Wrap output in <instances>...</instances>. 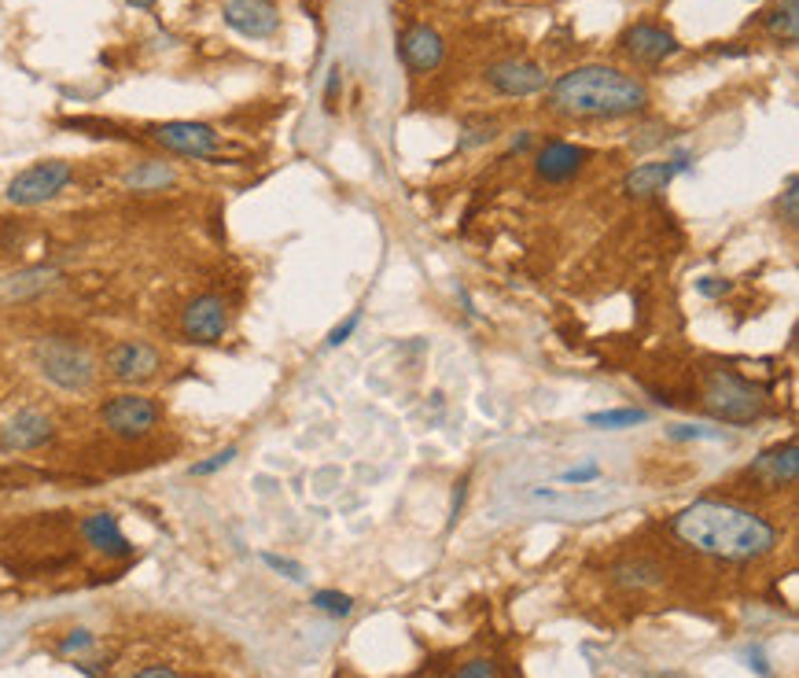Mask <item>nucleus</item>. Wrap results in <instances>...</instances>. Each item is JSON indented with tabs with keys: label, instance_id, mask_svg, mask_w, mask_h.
<instances>
[{
	"label": "nucleus",
	"instance_id": "f257e3e1",
	"mask_svg": "<svg viewBox=\"0 0 799 678\" xmlns=\"http://www.w3.org/2000/svg\"><path fill=\"white\" fill-rule=\"evenodd\" d=\"M675 535L693 546L697 554H707L715 560H744L766 557L777 546V528L759 512L734 506V501H693L675 517Z\"/></svg>",
	"mask_w": 799,
	"mask_h": 678
},
{
	"label": "nucleus",
	"instance_id": "f03ea898",
	"mask_svg": "<svg viewBox=\"0 0 799 678\" xmlns=\"http://www.w3.org/2000/svg\"><path fill=\"white\" fill-rule=\"evenodd\" d=\"M549 108L564 119H630L649 108V85L608 63H586L549 85Z\"/></svg>",
	"mask_w": 799,
	"mask_h": 678
},
{
	"label": "nucleus",
	"instance_id": "7ed1b4c3",
	"mask_svg": "<svg viewBox=\"0 0 799 678\" xmlns=\"http://www.w3.org/2000/svg\"><path fill=\"white\" fill-rule=\"evenodd\" d=\"M31 362L45 384L66 395H85L100 376V358L93 354V347L63 332L37 336L31 343Z\"/></svg>",
	"mask_w": 799,
	"mask_h": 678
},
{
	"label": "nucleus",
	"instance_id": "20e7f679",
	"mask_svg": "<svg viewBox=\"0 0 799 678\" xmlns=\"http://www.w3.org/2000/svg\"><path fill=\"white\" fill-rule=\"evenodd\" d=\"M704 399H707V410L726 424H752L766 410L763 387L737 376L734 370H711L704 384Z\"/></svg>",
	"mask_w": 799,
	"mask_h": 678
},
{
	"label": "nucleus",
	"instance_id": "39448f33",
	"mask_svg": "<svg viewBox=\"0 0 799 678\" xmlns=\"http://www.w3.org/2000/svg\"><path fill=\"white\" fill-rule=\"evenodd\" d=\"M159 421H162L159 402L141 391L111 395V399L100 405V424L122 443H136V439H144V435H152L159 428Z\"/></svg>",
	"mask_w": 799,
	"mask_h": 678
},
{
	"label": "nucleus",
	"instance_id": "423d86ee",
	"mask_svg": "<svg viewBox=\"0 0 799 678\" xmlns=\"http://www.w3.org/2000/svg\"><path fill=\"white\" fill-rule=\"evenodd\" d=\"M74 181V167L66 159H45L34 167L19 170L4 189V199L12 207H41V203L56 199L60 192Z\"/></svg>",
	"mask_w": 799,
	"mask_h": 678
},
{
	"label": "nucleus",
	"instance_id": "0eeeda50",
	"mask_svg": "<svg viewBox=\"0 0 799 678\" xmlns=\"http://www.w3.org/2000/svg\"><path fill=\"white\" fill-rule=\"evenodd\" d=\"M104 373L107 380L125 384V387H141L152 384L162 373V351L148 339H119V343L107 347L104 354Z\"/></svg>",
	"mask_w": 799,
	"mask_h": 678
},
{
	"label": "nucleus",
	"instance_id": "6e6552de",
	"mask_svg": "<svg viewBox=\"0 0 799 678\" xmlns=\"http://www.w3.org/2000/svg\"><path fill=\"white\" fill-rule=\"evenodd\" d=\"M148 137L170 155H184V159H214L221 152V133L207 122H192V119L155 122L148 125Z\"/></svg>",
	"mask_w": 799,
	"mask_h": 678
},
{
	"label": "nucleus",
	"instance_id": "1a4fd4ad",
	"mask_svg": "<svg viewBox=\"0 0 799 678\" xmlns=\"http://www.w3.org/2000/svg\"><path fill=\"white\" fill-rule=\"evenodd\" d=\"M229 332V303L214 292H203L189 299L181 310V336L196 347H214L221 343Z\"/></svg>",
	"mask_w": 799,
	"mask_h": 678
},
{
	"label": "nucleus",
	"instance_id": "9d476101",
	"mask_svg": "<svg viewBox=\"0 0 799 678\" xmlns=\"http://www.w3.org/2000/svg\"><path fill=\"white\" fill-rule=\"evenodd\" d=\"M56 439V421L37 405H23L0 424V450L8 453H34Z\"/></svg>",
	"mask_w": 799,
	"mask_h": 678
},
{
	"label": "nucleus",
	"instance_id": "9b49d317",
	"mask_svg": "<svg viewBox=\"0 0 799 678\" xmlns=\"http://www.w3.org/2000/svg\"><path fill=\"white\" fill-rule=\"evenodd\" d=\"M483 82L498 96H538L549 89V71L538 60H498L483 71Z\"/></svg>",
	"mask_w": 799,
	"mask_h": 678
},
{
	"label": "nucleus",
	"instance_id": "f8f14e48",
	"mask_svg": "<svg viewBox=\"0 0 799 678\" xmlns=\"http://www.w3.org/2000/svg\"><path fill=\"white\" fill-rule=\"evenodd\" d=\"M693 170V152H675V155H667V159H659V162H641V167H633L627 173V181H622V192L633 199H649V196H659L670 181L678 178V173H689Z\"/></svg>",
	"mask_w": 799,
	"mask_h": 678
},
{
	"label": "nucleus",
	"instance_id": "ddd939ff",
	"mask_svg": "<svg viewBox=\"0 0 799 678\" xmlns=\"http://www.w3.org/2000/svg\"><path fill=\"white\" fill-rule=\"evenodd\" d=\"M619 48L633 63H645V66H659V63H667L670 56L681 52L678 37L670 34L667 26H656V23H633L630 31H622Z\"/></svg>",
	"mask_w": 799,
	"mask_h": 678
},
{
	"label": "nucleus",
	"instance_id": "4468645a",
	"mask_svg": "<svg viewBox=\"0 0 799 678\" xmlns=\"http://www.w3.org/2000/svg\"><path fill=\"white\" fill-rule=\"evenodd\" d=\"M221 19L232 34L251 37V41H266L280 31V12L273 0H226Z\"/></svg>",
	"mask_w": 799,
	"mask_h": 678
},
{
	"label": "nucleus",
	"instance_id": "2eb2a0df",
	"mask_svg": "<svg viewBox=\"0 0 799 678\" xmlns=\"http://www.w3.org/2000/svg\"><path fill=\"white\" fill-rule=\"evenodd\" d=\"M398 52H402V63L413 74H432L435 66L446 60V41H443V34H438L435 26L416 23V26H409V31L402 34Z\"/></svg>",
	"mask_w": 799,
	"mask_h": 678
},
{
	"label": "nucleus",
	"instance_id": "dca6fc26",
	"mask_svg": "<svg viewBox=\"0 0 799 678\" xmlns=\"http://www.w3.org/2000/svg\"><path fill=\"white\" fill-rule=\"evenodd\" d=\"M586 162H590V148L571 144V141H549L538 155H534V170H538V178L549 181V185L571 181Z\"/></svg>",
	"mask_w": 799,
	"mask_h": 678
},
{
	"label": "nucleus",
	"instance_id": "f3484780",
	"mask_svg": "<svg viewBox=\"0 0 799 678\" xmlns=\"http://www.w3.org/2000/svg\"><path fill=\"white\" fill-rule=\"evenodd\" d=\"M748 472H752L759 483H766V487H792L796 476H799V447H796V439L777 443V447L763 450L752 461V469H748Z\"/></svg>",
	"mask_w": 799,
	"mask_h": 678
},
{
	"label": "nucleus",
	"instance_id": "a211bd4d",
	"mask_svg": "<svg viewBox=\"0 0 799 678\" xmlns=\"http://www.w3.org/2000/svg\"><path fill=\"white\" fill-rule=\"evenodd\" d=\"M82 538L89 542L96 554L111 557V560H122L133 554L130 538L122 535L119 520L111 517V512H89V517L82 520Z\"/></svg>",
	"mask_w": 799,
	"mask_h": 678
},
{
	"label": "nucleus",
	"instance_id": "6ab92c4d",
	"mask_svg": "<svg viewBox=\"0 0 799 678\" xmlns=\"http://www.w3.org/2000/svg\"><path fill=\"white\" fill-rule=\"evenodd\" d=\"M60 280V269L52 266H34V269H19V274L0 280V299L4 303H23V299L41 295L45 288H52Z\"/></svg>",
	"mask_w": 799,
	"mask_h": 678
},
{
	"label": "nucleus",
	"instance_id": "aec40b11",
	"mask_svg": "<svg viewBox=\"0 0 799 678\" xmlns=\"http://www.w3.org/2000/svg\"><path fill=\"white\" fill-rule=\"evenodd\" d=\"M122 181H125V189H133V192H162V189L178 185V170L162 159H144V162H136Z\"/></svg>",
	"mask_w": 799,
	"mask_h": 678
},
{
	"label": "nucleus",
	"instance_id": "412c9836",
	"mask_svg": "<svg viewBox=\"0 0 799 678\" xmlns=\"http://www.w3.org/2000/svg\"><path fill=\"white\" fill-rule=\"evenodd\" d=\"M763 26L770 37H777V41L796 45L799 41V0H777V4L763 15Z\"/></svg>",
	"mask_w": 799,
	"mask_h": 678
},
{
	"label": "nucleus",
	"instance_id": "4be33fe9",
	"mask_svg": "<svg viewBox=\"0 0 799 678\" xmlns=\"http://www.w3.org/2000/svg\"><path fill=\"white\" fill-rule=\"evenodd\" d=\"M616 583L622 586H656L659 579H664V568L656 565V560H645V557H638V560H622V565H616Z\"/></svg>",
	"mask_w": 799,
	"mask_h": 678
},
{
	"label": "nucleus",
	"instance_id": "5701e85b",
	"mask_svg": "<svg viewBox=\"0 0 799 678\" xmlns=\"http://www.w3.org/2000/svg\"><path fill=\"white\" fill-rule=\"evenodd\" d=\"M645 421H649V413L633 410V405H627V410H604V413H590L586 416V424H593V428H604V432L633 428V424H645Z\"/></svg>",
	"mask_w": 799,
	"mask_h": 678
},
{
	"label": "nucleus",
	"instance_id": "b1692460",
	"mask_svg": "<svg viewBox=\"0 0 799 678\" xmlns=\"http://www.w3.org/2000/svg\"><path fill=\"white\" fill-rule=\"evenodd\" d=\"M310 605H314L317 613L336 616V619H343V616L354 613V597H350V594H339V590H317V594L310 597Z\"/></svg>",
	"mask_w": 799,
	"mask_h": 678
},
{
	"label": "nucleus",
	"instance_id": "393cba45",
	"mask_svg": "<svg viewBox=\"0 0 799 678\" xmlns=\"http://www.w3.org/2000/svg\"><path fill=\"white\" fill-rule=\"evenodd\" d=\"M498 141V122L494 119H480V122H468L464 133H461V148H480V144H491Z\"/></svg>",
	"mask_w": 799,
	"mask_h": 678
},
{
	"label": "nucleus",
	"instance_id": "a878e982",
	"mask_svg": "<svg viewBox=\"0 0 799 678\" xmlns=\"http://www.w3.org/2000/svg\"><path fill=\"white\" fill-rule=\"evenodd\" d=\"M777 210H782L788 229L799 226V178L796 173H788L785 178V192H782V199H777Z\"/></svg>",
	"mask_w": 799,
	"mask_h": 678
},
{
	"label": "nucleus",
	"instance_id": "bb28decb",
	"mask_svg": "<svg viewBox=\"0 0 799 678\" xmlns=\"http://www.w3.org/2000/svg\"><path fill=\"white\" fill-rule=\"evenodd\" d=\"M237 461V447H226V450H218V453H210L207 461H196L192 464V476H214V472H221V469H229V464Z\"/></svg>",
	"mask_w": 799,
	"mask_h": 678
},
{
	"label": "nucleus",
	"instance_id": "cd10ccee",
	"mask_svg": "<svg viewBox=\"0 0 799 678\" xmlns=\"http://www.w3.org/2000/svg\"><path fill=\"white\" fill-rule=\"evenodd\" d=\"M262 560L273 568V571H280L285 579H291V583H302L306 579V568L299 565V560H288V557H277V554H262Z\"/></svg>",
	"mask_w": 799,
	"mask_h": 678
},
{
	"label": "nucleus",
	"instance_id": "c85d7f7f",
	"mask_svg": "<svg viewBox=\"0 0 799 678\" xmlns=\"http://www.w3.org/2000/svg\"><path fill=\"white\" fill-rule=\"evenodd\" d=\"M339 93H343V66L332 63V71H328V82H325V111L328 114L339 111Z\"/></svg>",
	"mask_w": 799,
	"mask_h": 678
},
{
	"label": "nucleus",
	"instance_id": "c756f323",
	"mask_svg": "<svg viewBox=\"0 0 799 678\" xmlns=\"http://www.w3.org/2000/svg\"><path fill=\"white\" fill-rule=\"evenodd\" d=\"M560 480H564V483H593V480H601V464H597V461L574 464V469L560 472Z\"/></svg>",
	"mask_w": 799,
	"mask_h": 678
},
{
	"label": "nucleus",
	"instance_id": "7c9ffc66",
	"mask_svg": "<svg viewBox=\"0 0 799 678\" xmlns=\"http://www.w3.org/2000/svg\"><path fill=\"white\" fill-rule=\"evenodd\" d=\"M93 645H96L93 631H71L60 642V653H66V656H71V653H85V649H93Z\"/></svg>",
	"mask_w": 799,
	"mask_h": 678
},
{
	"label": "nucleus",
	"instance_id": "2f4dec72",
	"mask_svg": "<svg viewBox=\"0 0 799 678\" xmlns=\"http://www.w3.org/2000/svg\"><path fill=\"white\" fill-rule=\"evenodd\" d=\"M453 678H498V667L491 661H468Z\"/></svg>",
	"mask_w": 799,
	"mask_h": 678
},
{
	"label": "nucleus",
	"instance_id": "473e14b6",
	"mask_svg": "<svg viewBox=\"0 0 799 678\" xmlns=\"http://www.w3.org/2000/svg\"><path fill=\"white\" fill-rule=\"evenodd\" d=\"M670 439H723V432L693 428V424H678V428H670Z\"/></svg>",
	"mask_w": 799,
	"mask_h": 678
},
{
	"label": "nucleus",
	"instance_id": "72a5a7b5",
	"mask_svg": "<svg viewBox=\"0 0 799 678\" xmlns=\"http://www.w3.org/2000/svg\"><path fill=\"white\" fill-rule=\"evenodd\" d=\"M362 325V314H350L343 325H336L332 328V336H328V347H339V343H347L350 336H354V328Z\"/></svg>",
	"mask_w": 799,
	"mask_h": 678
},
{
	"label": "nucleus",
	"instance_id": "f704fd0d",
	"mask_svg": "<svg viewBox=\"0 0 799 678\" xmlns=\"http://www.w3.org/2000/svg\"><path fill=\"white\" fill-rule=\"evenodd\" d=\"M697 292L700 295H707V299H715V295H726L729 292V280H715V277H704L697 284Z\"/></svg>",
	"mask_w": 799,
	"mask_h": 678
},
{
	"label": "nucleus",
	"instance_id": "c9c22d12",
	"mask_svg": "<svg viewBox=\"0 0 799 678\" xmlns=\"http://www.w3.org/2000/svg\"><path fill=\"white\" fill-rule=\"evenodd\" d=\"M133 678H181L173 667H162V664H152V667H141Z\"/></svg>",
	"mask_w": 799,
	"mask_h": 678
},
{
	"label": "nucleus",
	"instance_id": "e433bc0d",
	"mask_svg": "<svg viewBox=\"0 0 799 678\" xmlns=\"http://www.w3.org/2000/svg\"><path fill=\"white\" fill-rule=\"evenodd\" d=\"M531 141H534L531 133H520V137L512 141V152H528V148H531Z\"/></svg>",
	"mask_w": 799,
	"mask_h": 678
},
{
	"label": "nucleus",
	"instance_id": "4c0bfd02",
	"mask_svg": "<svg viewBox=\"0 0 799 678\" xmlns=\"http://www.w3.org/2000/svg\"><path fill=\"white\" fill-rule=\"evenodd\" d=\"M125 4H130V8H141V12H148V8H155V4H159V0H125Z\"/></svg>",
	"mask_w": 799,
	"mask_h": 678
}]
</instances>
